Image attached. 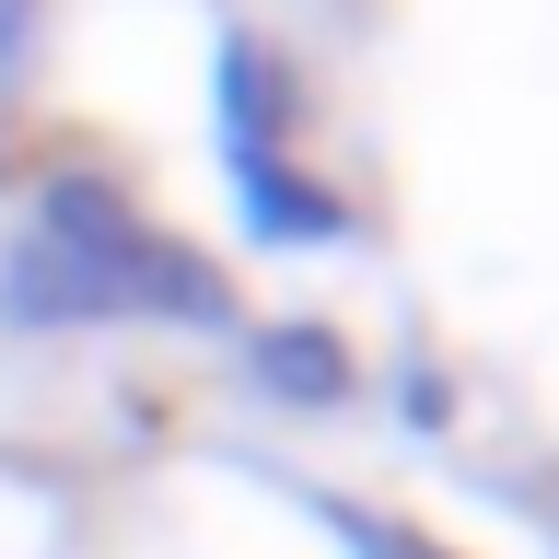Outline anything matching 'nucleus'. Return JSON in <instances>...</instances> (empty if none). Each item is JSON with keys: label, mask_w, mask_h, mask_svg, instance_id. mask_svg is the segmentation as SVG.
Instances as JSON below:
<instances>
[{"label": "nucleus", "mask_w": 559, "mask_h": 559, "mask_svg": "<svg viewBox=\"0 0 559 559\" xmlns=\"http://www.w3.org/2000/svg\"><path fill=\"white\" fill-rule=\"evenodd\" d=\"M210 117H222V152H280L304 129V70L280 59L257 24H222V47H210Z\"/></svg>", "instance_id": "nucleus-1"}, {"label": "nucleus", "mask_w": 559, "mask_h": 559, "mask_svg": "<svg viewBox=\"0 0 559 559\" xmlns=\"http://www.w3.org/2000/svg\"><path fill=\"white\" fill-rule=\"evenodd\" d=\"M222 175H234V210H245L257 245H338L349 234V210L304 164H280V152H222Z\"/></svg>", "instance_id": "nucleus-2"}, {"label": "nucleus", "mask_w": 559, "mask_h": 559, "mask_svg": "<svg viewBox=\"0 0 559 559\" xmlns=\"http://www.w3.org/2000/svg\"><path fill=\"white\" fill-rule=\"evenodd\" d=\"M257 384L292 396V408H326V396H349V349L326 326H269L257 338Z\"/></svg>", "instance_id": "nucleus-3"}, {"label": "nucleus", "mask_w": 559, "mask_h": 559, "mask_svg": "<svg viewBox=\"0 0 559 559\" xmlns=\"http://www.w3.org/2000/svg\"><path fill=\"white\" fill-rule=\"evenodd\" d=\"M35 35V0H0V82H12V47Z\"/></svg>", "instance_id": "nucleus-4"}]
</instances>
